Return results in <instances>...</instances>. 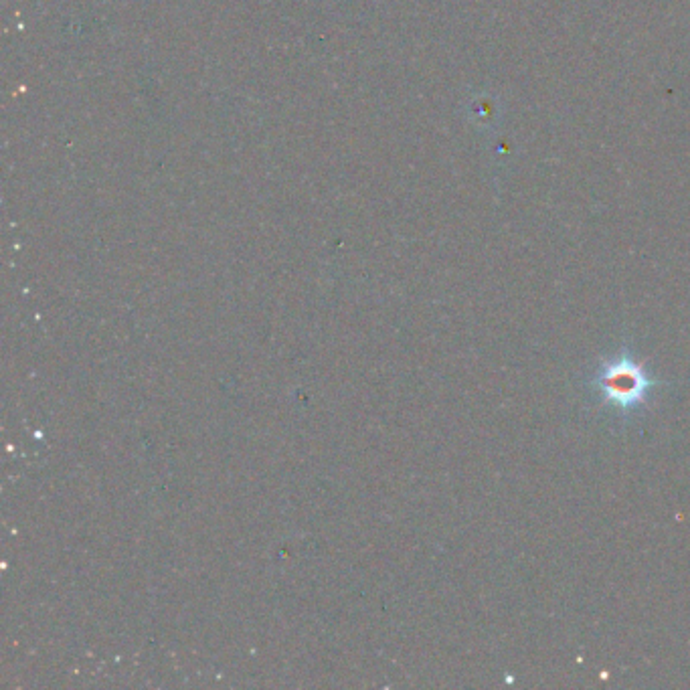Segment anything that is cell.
Masks as SVG:
<instances>
[{"instance_id":"cell-1","label":"cell","mask_w":690,"mask_h":690,"mask_svg":"<svg viewBox=\"0 0 690 690\" xmlns=\"http://www.w3.org/2000/svg\"><path fill=\"white\" fill-rule=\"evenodd\" d=\"M662 385L636 361L628 347H622L612 359H603L591 377V387L599 393V399L626 417L644 409L650 395Z\"/></svg>"}]
</instances>
